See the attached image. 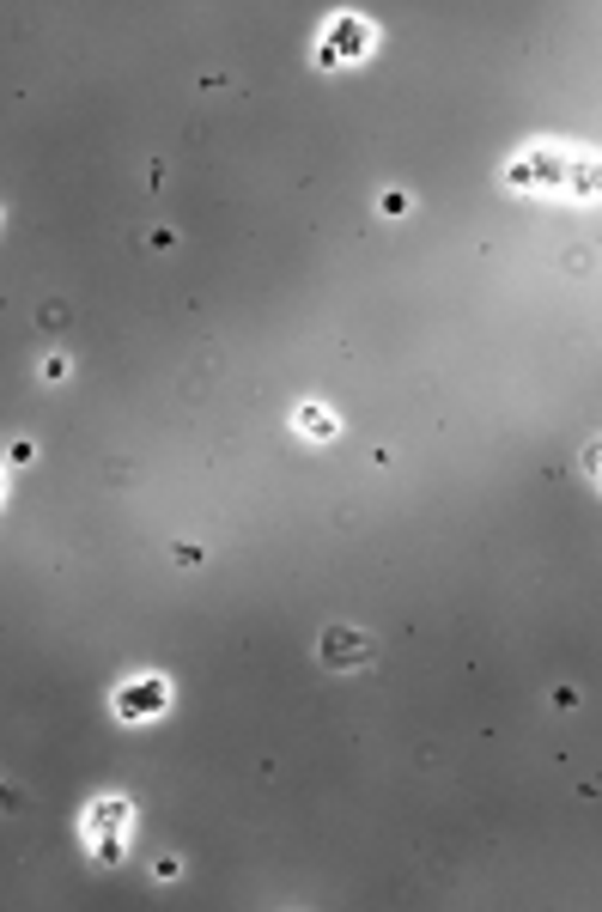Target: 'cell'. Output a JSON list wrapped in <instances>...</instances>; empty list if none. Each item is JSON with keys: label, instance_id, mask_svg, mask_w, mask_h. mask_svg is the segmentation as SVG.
I'll return each instance as SVG.
<instances>
[{"label": "cell", "instance_id": "277c9868", "mask_svg": "<svg viewBox=\"0 0 602 912\" xmlns=\"http://www.w3.org/2000/svg\"><path fill=\"white\" fill-rule=\"evenodd\" d=\"M298 426H305L311 438H329V432H335V414H323V408H305V414H298Z\"/></svg>", "mask_w": 602, "mask_h": 912}, {"label": "cell", "instance_id": "3957f363", "mask_svg": "<svg viewBox=\"0 0 602 912\" xmlns=\"http://www.w3.org/2000/svg\"><path fill=\"white\" fill-rule=\"evenodd\" d=\"M122 821H128V809H122V803H104V815L92 809V821H86V827H92V833L104 827V833H110V840H116V833H122Z\"/></svg>", "mask_w": 602, "mask_h": 912}, {"label": "cell", "instance_id": "6da1fadb", "mask_svg": "<svg viewBox=\"0 0 602 912\" xmlns=\"http://www.w3.org/2000/svg\"><path fill=\"white\" fill-rule=\"evenodd\" d=\"M317 651H323V663H329V669H365L371 657H378L371 633H359V627H323Z\"/></svg>", "mask_w": 602, "mask_h": 912}, {"label": "cell", "instance_id": "7a4b0ae2", "mask_svg": "<svg viewBox=\"0 0 602 912\" xmlns=\"http://www.w3.org/2000/svg\"><path fill=\"white\" fill-rule=\"evenodd\" d=\"M159 706H165V681H159V675L128 681V688L116 694V718H128V724H134V718H153Z\"/></svg>", "mask_w": 602, "mask_h": 912}, {"label": "cell", "instance_id": "5b68a950", "mask_svg": "<svg viewBox=\"0 0 602 912\" xmlns=\"http://www.w3.org/2000/svg\"><path fill=\"white\" fill-rule=\"evenodd\" d=\"M19 803H25V797H19L13 785H0V809H19Z\"/></svg>", "mask_w": 602, "mask_h": 912}]
</instances>
